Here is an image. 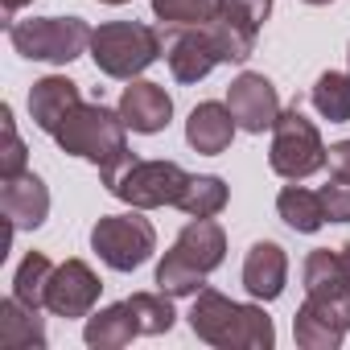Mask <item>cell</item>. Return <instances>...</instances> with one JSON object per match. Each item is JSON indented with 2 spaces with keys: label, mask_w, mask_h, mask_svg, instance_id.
Masks as SVG:
<instances>
[{
  "label": "cell",
  "mask_w": 350,
  "mask_h": 350,
  "mask_svg": "<svg viewBox=\"0 0 350 350\" xmlns=\"http://www.w3.org/2000/svg\"><path fill=\"white\" fill-rule=\"evenodd\" d=\"M54 140H58L62 152L91 161L99 169L103 186H111L120 173L136 161L128 152V124H124V116L111 111V107H103V103H79L62 120V128L54 132Z\"/></svg>",
  "instance_id": "6da1fadb"
},
{
  "label": "cell",
  "mask_w": 350,
  "mask_h": 350,
  "mask_svg": "<svg viewBox=\"0 0 350 350\" xmlns=\"http://www.w3.org/2000/svg\"><path fill=\"white\" fill-rule=\"evenodd\" d=\"M190 329L198 342L219 350H272L276 325L264 313V305H239L223 297L219 288H202L190 309Z\"/></svg>",
  "instance_id": "7a4b0ae2"
},
{
  "label": "cell",
  "mask_w": 350,
  "mask_h": 350,
  "mask_svg": "<svg viewBox=\"0 0 350 350\" xmlns=\"http://www.w3.org/2000/svg\"><path fill=\"white\" fill-rule=\"evenodd\" d=\"M165 54L161 29L140 25V21H107L91 33V58L107 79H124L132 83L136 75H144L157 58Z\"/></svg>",
  "instance_id": "3957f363"
},
{
  "label": "cell",
  "mask_w": 350,
  "mask_h": 350,
  "mask_svg": "<svg viewBox=\"0 0 350 350\" xmlns=\"http://www.w3.org/2000/svg\"><path fill=\"white\" fill-rule=\"evenodd\" d=\"M268 165L284 182H305L329 165V148L321 144V132L313 120L301 116V107H288L272 124V144H268Z\"/></svg>",
  "instance_id": "277c9868"
},
{
  "label": "cell",
  "mask_w": 350,
  "mask_h": 350,
  "mask_svg": "<svg viewBox=\"0 0 350 350\" xmlns=\"http://www.w3.org/2000/svg\"><path fill=\"white\" fill-rule=\"evenodd\" d=\"M91 33L95 29L83 17H29L9 25L13 50L29 62H50V66H66L83 50H91Z\"/></svg>",
  "instance_id": "5b68a950"
},
{
  "label": "cell",
  "mask_w": 350,
  "mask_h": 350,
  "mask_svg": "<svg viewBox=\"0 0 350 350\" xmlns=\"http://www.w3.org/2000/svg\"><path fill=\"white\" fill-rule=\"evenodd\" d=\"M91 247L111 272H136L157 252V231H152V223L140 211H132V215H103L91 227Z\"/></svg>",
  "instance_id": "8992f818"
},
{
  "label": "cell",
  "mask_w": 350,
  "mask_h": 350,
  "mask_svg": "<svg viewBox=\"0 0 350 350\" xmlns=\"http://www.w3.org/2000/svg\"><path fill=\"white\" fill-rule=\"evenodd\" d=\"M186 186L190 173L178 161H132L107 190L132 211H157V206H178Z\"/></svg>",
  "instance_id": "52a82bcc"
},
{
  "label": "cell",
  "mask_w": 350,
  "mask_h": 350,
  "mask_svg": "<svg viewBox=\"0 0 350 350\" xmlns=\"http://www.w3.org/2000/svg\"><path fill=\"white\" fill-rule=\"evenodd\" d=\"M161 42H165V62L178 83H198L223 62V50H219L211 25H169V33H161Z\"/></svg>",
  "instance_id": "ba28073f"
},
{
  "label": "cell",
  "mask_w": 350,
  "mask_h": 350,
  "mask_svg": "<svg viewBox=\"0 0 350 350\" xmlns=\"http://www.w3.org/2000/svg\"><path fill=\"white\" fill-rule=\"evenodd\" d=\"M350 334V297H305V305L293 317V338L305 350H338Z\"/></svg>",
  "instance_id": "9c48e42d"
},
{
  "label": "cell",
  "mask_w": 350,
  "mask_h": 350,
  "mask_svg": "<svg viewBox=\"0 0 350 350\" xmlns=\"http://www.w3.org/2000/svg\"><path fill=\"white\" fill-rule=\"evenodd\" d=\"M99 276L91 272L87 260H66L54 268L50 276V288H46V309L54 317H66V321H79V317H91L95 313V301H99Z\"/></svg>",
  "instance_id": "30bf717a"
},
{
  "label": "cell",
  "mask_w": 350,
  "mask_h": 350,
  "mask_svg": "<svg viewBox=\"0 0 350 350\" xmlns=\"http://www.w3.org/2000/svg\"><path fill=\"white\" fill-rule=\"evenodd\" d=\"M227 107L235 116V124L252 136H264L272 132L276 116H280V95L272 87V79L256 75V70H243L231 87H227Z\"/></svg>",
  "instance_id": "8fae6325"
},
{
  "label": "cell",
  "mask_w": 350,
  "mask_h": 350,
  "mask_svg": "<svg viewBox=\"0 0 350 350\" xmlns=\"http://www.w3.org/2000/svg\"><path fill=\"white\" fill-rule=\"evenodd\" d=\"M0 211H5L13 235L42 227L46 215H50V190H46V182L38 178L33 169L17 173V178H9V182H0Z\"/></svg>",
  "instance_id": "7c38bea8"
},
{
  "label": "cell",
  "mask_w": 350,
  "mask_h": 350,
  "mask_svg": "<svg viewBox=\"0 0 350 350\" xmlns=\"http://www.w3.org/2000/svg\"><path fill=\"white\" fill-rule=\"evenodd\" d=\"M116 111L124 116V124H128L132 132L152 136V132L169 128V120H173V99H169V91H165L161 83L132 79V83L124 87V95H120V107H116Z\"/></svg>",
  "instance_id": "4fadbf2b"
},
{
  "label": "cell",
  "mask_w": 350,
  "mask_h": 350,
  "mask_svg": "<svg viewBox=\"0 0 350 350\" xmlns=\"http://www.w3.org/2000/svg\"><path fill=\"white\" fill-rule=\"evenodd\" d=\"M288 284V256L280 243L272 239H260L247 247V260H243V288L252 301H276Z\"/></svg>",
  "instance_id": "5bb4252c"
},
{
  "label": "cell",
  "mask_w": 350,
  "mask_h": 350,
  "mask_svg": "<svg viewBox=\"0 0 350 350\" xmlns=\"http://www.w3.org/2000/svg\"><path fill=\"white\" fill-rule=\"evenodd\" d=\"M235 128H239V124H235L231 107L206 99V103H198V107L190 111V120H186V140H190L194 152H202V157H219V152L231 148Z\"/></svg>",
  "instance_id": "9a60e30c"
},
{
  "label": "cell",
  "mask_w": 350,
  "mask_h": 350,
  "mask_svg": "<svg viewBox=\"0 0 350 350\" xmlns=\"http://www.w3.org/2000/svg\"><path fill=\"white\" fill-rule=\"evenodd\" d=\"M79 103H83L79 83H70V79H62V75H46V79H38L33 91H29V116H33V124H38L42 132H50V136L62 128V120H66Z\"/></svg>",
  "instance_id": "2e32d148"
},
{
  "label": "cell",
  "mask_w": 350,
  "mask_h": 350,
  "mask_svg": "<svg viewBox=\"0 0 350 350\" xmlns=\"http://www.w3.org/2000/svg\"><path fill=\"white\" fill-rule=\"evenodd\" d=\"M173 252H178L182 260H190L198 272H215L227 256V231L215 223V219H190L182 227V235L173 239Z\"/></svg>",
  "instance_id": "e0dca14e"
},
{
  "label": "cell",
  "mask_w": 350,
  "mask_h": 350,
  "mask_svg": "<svg viewBox=\"0 0 350 350\" xmlns=\"http://www.w3.org/2000/svg\"><path fill=\"white\" fill-rule=\"evenodd\" d=\"M301 284H305V297H329V301L350 297L346 264H342V256L329 252V247H317V252L305 256V264H301Z\"/></svg>",
  "instance_id": "ac0fdd59"
},
{
  "label": "cell",
  "mask_w": 350,
  "mask_h": 350,
  "mask_svg": "<svg viewBox=\"0 0 350 350\" xmlns=\"http://www.w3.org/2000/svg\"><path fill=\"white\" fill-rule=\"evenodd\" d=\"M132 338H140V325H136V317H132L128 301H120V305H107V309L91 313V317H87V325H83V342H87V346H95V350H120V346H128Z\"/></svg>",
  "instance_id": "d6986e66"
},
{
  "label": "cell",
  "mask_w": 350,
  "mask_h": 350,
  "mask_svg": "<svg viewBox=\"0 0 350 350\" xmlns=\"http://www.w3.org/2000/svg\"><path fill=\"white\" fill-rule=\"evenodd\" d=\"M0 346H9V350H42L46 346L42 313L21 305L17 297L0 301Z\"/></svg>",
  "instance_id": "ffe728a7"
},
{
  "label": "cell",
  "mask_w": 350,
  "mask_h": 350,
  "mask_svg": "<svg viewBox=\"0 0 350 350\" xmlns=\"http://www.w3.org/2000/svg\"><path fill=\"white\" fill-rule=\"evenodd\" d=\"M276 215L284 219V227L301 231V235H313L321 231L329 219H325V206H321V194L317 190H305V186H284L276 194Z\"/></svg>",
  "instance_id": "44dd1931"
},
{
  "label": "cell",
  "mask_w": 350,
  "mask_h": 350,
  "mask_svg": "<svg viewBox=\"0 0 350 350\" xmlns=\"http://www.w3.org/2000/svg\"><path fill=\"white\" fill-rule=\"evenodd\" d=\"M227 202H231V190H227L223 178H215V173H198L194 178L190 173V186L178 198V211L190 215V219H215V215H223Z\"/></svg>",
  "instance_id": "7402d4cb"
},
{
  "label": "cell",
  "mask_w": 350,
  "mask_h": 350,
  "mask_svg": "<svg viewBox=\"0 0 350 350\" xmlns=\"http://www.w3.org/2000/svg\"><path fill=\"white\" fill-rule=\"evenodd\" d=\"M50 276H54V264H50V256L46 252H29L21 264H17V272H13V297L21 301V305H29V309H46V288H50Z\"/></svg>",
  "instance_id": "603a6c76"
},
{
  "label": "cell",
  "mask_w": 350,
  "mask_h": 350,
  "mask_svg": "<svg viewBox=\"0 0 350 350\" xmlns=\"http://www.w3.org/2000/svg\"><path fill=\"white\" fill-rule=\"evenodd\" d=\"M309 103L317 107L321 120L346 124L350 120V70H325V75H317V83L309 91Z\"/></svg>",
  "instance_id": "cb8c5ba5"
},
{
  "label": "cell",
  "mask_w": 350,
  "mask_h": 350,
  "mask_svg": "<svg viewBox=\"0 0 350 350\" xmlns=\"http://www.w3.org/2000/svg\"><path fill=\"white\" fill-rule=\"evenodd\" d=\"M157 288L169 297H198L206 288V272H198L190 260H182L178 252H165V260L157 264Z\"/></svg>",
  "instance_id": "d4e9b609"
},
{
  "label": "cell",
  "mask_w": 350,
  "mask_h": 350,
  "mask_svg": "<svg viewBox=\"0 0 350 350\" xmlns=\"http://www.w3.org/2000/svg\"><path fill=\"white\" fill-rule=\"evenodd\" d=\"M128 309H132L140 334H148V338L169 334L173 321H178V313H173V297L161 293V288H157V293H132V297H128Z\"/></svg>",
  "instance_id": "484cf974"
},
{
  "label": "cell",
  "mask_w": 350,
  "mask_h": 350,
  "mask_svg": "<svg viewBox=\"0 0 350 350\" xmlns=\"http://www.w3.org/2000/svg\"><path fill=\"white\" fill-rule=\"evenodd\" d=\"M152 13L165 25H211L223 13V0H152Z\"/></svg>",
  "instance_id": "4316f807"
},
{
  "label": "cell",
  "mask_w": 350,
  "mask_h": 350,
  "mask_svg": "<svg viewBox=\"0 0 350 350\" xmlns=\"http://www.w3.org/2000/svg\"><path fill=\"white\" fill-rule=\"evenodd\" d=\"M0 132H5V144H0V182L25 173V140L17 136V120H13V107L5 103L0 107Z\"/></svg>",
  "instance_id": "83f0119b"
},
{
  "label": "cell",
  "mask_w": 350,
  "mask_h": 350,
  "mask_svg": "<svg viewBox=\"0 0 350 350\" xmlns=\"http://www.w3.org/2000/svg\"><path fill=\"white\" fill-rule=\"evenodd\" d=\"M317 194H321V206H325V219L329 223H350V178L329 173V182Z\"/></svg>",
  "instance_id": "f1b7e54d"
},
{
  "label": "cell",
  "mask_w": 350,
  "mask_h": 350,
  "mask_svg": "<svg viewBox=\"0 0 350 350\" xmlns=\"http://www.w3.org/2000/svg\"><path fill=\"white\" fill-rule=\"evenodd\" d=\"M227 5H231L235 13H243L247 21H256V25H264L268 13H272V0H227Z\"/></svg>",
  "instance_id": "f546056e"
},
{
  "label": "cell",
  "mask_w": 350,
  "mask_h": 350,
  "mask_svg": "<svg viewBox=\"0 0 350 350\" xmlns=\"http://www.w3.org/2000/svg\"><path fill=\"white\" fill-rule=\"evenodd\" d=\"M329 173H342V178H350V140L329 144Z\"/></svg>",
  "instance_id": "4dcf8cb0"
},
{
  "label": "cell",
  "mask_w": 350,
  "mask_h": 350,
  "mask_svg": "<svg viewBox=\"0 0 350 350\" xmlns=\"http://www.w3.org/2000/svg\"><path fill=\"white\" fill-rule=\"evenodd\" d=\"M25 5H33V0H5V17H17Z\"/></svg>",
  "instance_id": "1f68e13d"
},
{
  "label": "cell",
  "mask_w": 350,
  "mask_h": 350,
  "mask_svg": "<svg viewBox=\"0 0 350 350\" xmlns=\"http://www.w3.org/2000/svg\"><path fill=\"white\" fill-rule=\"evenodd\" d=\"M338 256H342V264H346V276H350V243H342V247H338Z\"/></svg>",
  "instance_id": "d6a6232c"
},
{
  "label": "cell",
  "mask_w": 350,
  "mask_h": 350,
  "mask_svg": "<svg viewBox=\"0 0 350 350\" xmlns=\"http://www.w3.org/2000/svg\"><path fill=\"white\" fill-rule=\"evenodd\" d=\"M99 5H111V9H120V5H128V0H99Z\"/></svg>",
  "instance_id": "836d02e7"
},
{
  "label": "cell",
  "mask_w": 350,
  "mask_h": 350,
  "mask_svg": "<svg viewBox=\"0 0 350 350\" xmlns=\"http://www.w3.org/2000/svg\"><path fill=\"white\" fill-rule=\"evenodd\" d=\"M305 5H334V0H305Z\"/></svg>",
  "instance_id": "e575fe53"
}]
</instances>
